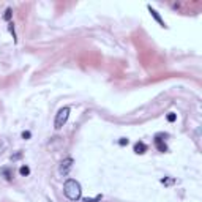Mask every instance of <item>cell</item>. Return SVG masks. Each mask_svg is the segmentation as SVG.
I'll list each match as a JSON object with an SVG mask.
<instances>
[{
	"instance_id": "obj_1",
	"label": "cell",
	"mask_w": 202,
	"mask_h": 202,
	"mask_svg": "<svg viewBox=\"0 0 202 202\" xmlns=\"http://www.w3.org/2000/svg\"><path fill=\"white\" fill-rule=\"evenodd\" d=\"M63 193L69 200H79L82 196V190L79 182H76L74 178H68L63 185Z\"/></svg>"
},
{
	"instance_id": "obj_2",
	"label": "cell",
	"mask_w": 202,
	"mask_h": 202,
	"mask_svg": "<svg viewBox=\"0 0 202 202\" xmlns=\"http://www.w3.org/2000/svg\"><path fill=\"white\" fill-rule=\"evenodd\" d=\"M68 117H69V107H62L59 112H57V115H55V120H54L55 130L63 128V125L68 122Z\"/></svg>"
},
{
	"instance_id": "obj_3",
	"label": "cell",
	"mask_w": 202,
	"mask_h": 202,
	"mask_svg": "<svg viewBox=\"0 0 202 202\" xmlns=\"http://www.w3.org/2000/svg\"><path fill=\"white\" fill-rule=\"evenodd\" d=\"M73 158H66V159H63V161L60 163V168H59V172L62 174V175H68V172L71 171V168H73Z\"/></svg>"
},
{
	"instance_id": "obj_4",
	"label": "cell",
	"mask_w": 202,
	"mask_h": 202,
	"mask_svg": "<svg viewBox=\"0 0 202 202\" xmlns=\"http://www.w3.org/2000/svg\"><path fill=\"white\" fill-rule=\"evenodd\" d=\"M145 150H147V145H145L144 142H137V144L134 145V152H136V153H144Z\"/></svg>"
},
{
	"instance_id": "obj_5",
	"label": "cell",
	"mask_w": 202,
	"mask_h": 202,
	"mask_svg": "<svg viewBox=\"0 0 202 202\" xmlns=\"http://www.w3.org/2000/svg\"><path fill=\"white\" fill-rule=\"evenodd\" d=\"M156 147H158V150L159 152H166V150H168V147H166V144H163L161 142V139H159V137H156Z\"/></svg>"
},
{
	"instance_id": "obj_6",
	"label": "cell",
	"mask_w": 202,
	"mask_h": 202,
	"mask_svg": "<svg viewBox=\"0 0 202 202\" xmlns=\"http://www.w3.org/2000/svg\"><path fill=\"white\" fill-rule=\"evenodd\" d=\"M21 175H29V172H30V169L27 168V166H22V168H21Z\"/></svg>"
},
{
	"instance_id": "obj_7",
	"label": "cell",
	"mask_w": 202,
	"mask_h": 202,
	"mask_svg": "<svg viewBox=\"0 0 202 202\" xmlns=\"http://www.w3.org/2000/svg\"><path fill=\"white\" fill-rule=\"evenodd\" d=\"M96 200H101V194H100V196H96V197H93V199H85V202H96Z\"/></svg>"
},
{
	"instance_id": "obj_8",
	"label": "cell",
	"mask_w": 202,
	"mask_h": 202,
	"mask_svg": "<svg viewBox=\"0 0 202 202\" xmlns=\"http://www.w3.org/2000/svg\"><path fill=\"white\" fill-rule=\"evenodd\" d=\"M22 137H24V139H25V137H30V133H29V131H27V133L24 131V133H22Z\"/></svg>"
},
{
	"instance_id": "obj_9",
	"label": "cell",
	"mask_w": 202,
	"mask_h": 202,
	"mask_svg": "<svg viewBox=\"0 0 202 202\" xmlns=\"http://www.w3.org/2000/svg\"><path fill=\"white\" fill-rule=\"evenodd\" d=\"M120 144H122V145H123V144H128V139H125V137H123L122 141H120Z\"/></svg>"
}]
</instances>
